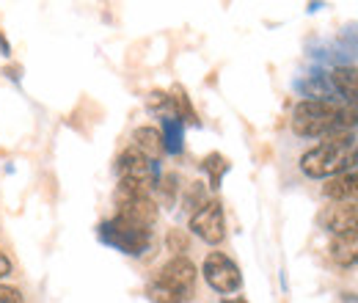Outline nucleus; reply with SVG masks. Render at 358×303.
Here are the masks:
<instances>
[{
	"label": "nucleus",
	"instance_id": "f257e3e1",
	"mask_svg": "<svg viewBox=\"0 0 358 303\" xmlns=\"http://www.w3.org/2000/svg\"><path fill=\"white\" fill-rule=\"evenodd\" d=\"M292 132L301 138H331L358 132V111L331 99H303L292 111Z\"/></svg>",
	"mask_w": 358,
	"mask_h": 303
},
{
	"label": "nucleus",
	"instance_id": "f03ea898",
	"mask_svg": "<svg viewBox=\"0 0 358 303\" xmlns=\"http://www.w3.org/2000/svg\"><path fill=\"white\" fill-rule=\"evenodd\" d=\"M298 166L309 179H334V176L350 174V169L358 166L356 132L322 138V143H317L309 152L301 155Z\"/></svg>",
	"mask_w": 358,
	"mask_h": 303
},
{
	"label": "nucleus",
	"instance_id": "7ed1b4c3",
	"mask_svg": "<svg viewBox=\"0 0 358 303\" xmlns=\"http://www.w3.org/2000/svg\"><path fill=\"white\" fill-rule=\"evenodd\" d=\"M196 265L187 257H174L146 284V295L152 303H187L196 295Z\"/></svg>",
	"mask_w": 358,
	"mask_h": 303
},
{
	"label": "nucleus",
	"instance_id": "20e7f679",
	"mask_svg": "<svg viewBox=\"0 0 358 303\" xmlns=\"http://www.w3.org/2000/svg\"><path fill=\"white\" fill-rule=\"evenodd\" d=\"M99 234H102L105 243H110V246H116L119 251L133 254V257H141V254L152 246V232H149V229L133 226V223H127V220H122V218H116V216L110 218L108 223H102Z\"/></svg>",
	"mask_w": 358,
	"mask_h": 303
},
{
	"label": "nucleus",
	"instance_id": "39448f33",
	"mask_svg": "<svg viewBox=\"0 0 358 303\" xmlns=\"http://www.w3.org/2000/svg\"><path fill=\"white\" fill-rule=\"evenodd\" d=\"M201 273H204V281L221 295H231V293H237L243 287L240 267L221 251H210L207 254V260L201 265Z\"/></svg>",
	"mask_w": 358,
	"mask_h": 303
},
{
	"label": "nucleus",
	"instance_id": "423d86ee",
	"mask_svg": "<svg viewBox=\"0 0 358 303\" xmlns=\"http://www.w3.org/2000/svg\"><path fill=\"white\" fill-rule=\"evenodd\" d=\"M190 232L196 237H201L204 243L210 246H218L224 243L226 237V218H224V207L221 202H207L196 216H190Z\"/></svg>",
	"mask_w": 358,
	"mask_h": 303
},
{
	"label": "nucleus",
	"instance_id": "0eeeda50",
	"mask_svg": "<svg viewBox=\"0 0 358 303\" xmlns=\"http://www.w3.org/2000/svg\"><path fill=\"white\" fill-rule=\"evenodd\" d=\"M116 174L119 179H138V182H152L155 185V163L146 160L135 146L124 149L116 160Z\"/></svg>",
	"mask_w": 358,
	"mask_h": 303
},
{
	"label": "nucleus",
	"instance_id": "6e6552de",
	"mask_svg": "<svg viewBox=\"0 0 358 303\" xmlns=\"http://www.w3.org/2000/svg\"><path fill=\"white\" fill-rule=\"evenodd\" d=\"M325 229L336 237V234H348V232H358V202H342L334 204L325 218H322Z\"/></svg>",
	"mask_w": 358,
	"mask_h": 303
},
{
	"label": "nucleus",
	"instance_id": "1a4fd4ad",
	"mask_svg": "<svg viewBox=\"0 0 358 303\" xmlns=\"http://www.w3.org/2000/svg\"><path fill=\"white\" fill-rule=\"evenodd\" d=\"M133 146L152 163H157L166 155V141H163V132L157 127H138L133 132Z\"/></svg>",
	"mask_w": 358,
	"mask_h": 303
},
{
	"label": "nucleus",
	"instance_id": "9d476101",
	"mask_svg": "<svg viewBox=\"0 0 358 303\" xmlns=\"http://www.w3.org/2000/svg\"><path fill=\"white\" fill-rule=\"evenodd\" d=\"M331 83L342 94V99L358 111V66H336L331 72Z\"/></svg>",
	"mask_w": 358,
	"mask_h": 303
},
{
	"label": "nucleus",
	"instance_id": "9b49d317",
	"mask_svg": "<svg viewBox=\"0 0 358 303\" xmlns=\"http://www.w3.org/2000/svg\"><path fill=\"white\" fill-rule=\"evenodd\" d=\"M322 193L328 199H334L336 204L342 202H358V174H342V176H334L325 182Z\"/></svg>",
	"mask_w": 358,
	"mask_h": 303
},
{
	"label": "nucleus",
	"instance_id": "f8f14e48",
	"mask_svg": "<svg viewBox=\"0 0 358 303\" xmlns=\"http://www.w3.org/2000/svg\"><path fill=\"white\" fill-rule=\"evenodd\" d=\"M331 260L336 265H358V232L336 234L331 243Z\"/></svg>",
	"mask_w": 358,
	"mask_h": 303
},
{
	"label": "nucleus",
	"instance_id": "ddd939ff",
	"mask_svg": "<svg viewBox=\"0 0 358 303\" xmlns=\"http://www.w3.org/2000/svg\"><path fill=\"white\" fill-rule=\"evenodd\" d=\"M204 169H207L210 179H213V188H218V185H221V179H224V174L229 171V163H226L224 155L213 152V155H207V157H204Z\"/></svg>",
	"mask_w": 358,
	"mask_h": 303
},
{
	"label": "nucleus",
	"instance_id": "4468645a",
	"mask_svg": "<svg viewBox=\"0 0 358 303\" xmlns=\"http://www.w3.org/2000/svg\"><path fill=\"white\" fill-rule=\"evenodd\" d=\"M207 202H210V199H204V185H201V182H193V185L187 188V196H185V210H187L190 216H196Z\"/></svg>",
	"mask_w": 358,
	"mask_h": 303
},
{
	"label": "nucleus",
	"instance_id": "2eb2a0df",
	"mask_svg": "<svg viewBox=\"0 0 358 303\" xmlns=\"http://www.w3.org/2000/svg\"><path fill=\"white\" fill-rule=\"evenodd\" d=\"M163 141H166V152H179L182 149V127H179V122L174 116L166 119V135H163Z\"/></svg>",
	"mask_w": 358,
	"mask_h": 303
},
{
	"label": "nucleus",
	"instance_id": "dca6fc26",
	"mask_svg": "<svg viewBox=\"0 0 358 303\" xmlns=\"http://www.w3.org/2000/svg\"><path fill=\"white\" fill-rule=\"evenodd\" d=\"M169 248H171L177 257H182V254L187 251V237H185L182 232H171V234H169Z\"/></svg>",
	"mask_w": 358,
	"mask_h": 303
},
{
	"label": "nucleus",
	"instance_id": "f3484780",
	"mask_svg": "<svg viewBox=\"0 0 358 303\" xmlns=\"http://www.w3.org/2000/svg\"><path fill=\"white\" fill-rule=\"evenodd\" d=\"M0 303H22V293H20L17 287L0 284Z\"/></svg>",
	"mask_w": 358,
	"mask_h": 303
},
{
	"label": "nucleus",
	"instance_id": "a211bd4d",
	"mask_svg": "<svg viewBox=\"0 0 358 303\" xmlns=\"http://www.w3.org/2000/svg\"><path fill=\"white\" fill-rule=\"evenodd\" d=\"M11 270H14V265H11V260H8V257H6L3 251H0V279H6V276H8Z\"/></svg>",
	"mask_w": 358,
	"mask_h": 303
},
{
	"label": "nucleus",
	"instance_id": "6ab92c4d",
	"mask_svg": "<svg viewBox=\"0 0 358 303\" xmlns=\"http://www.w3.org/2000/svg\"><path fill=\"white\" fill-rule=\"evenodd\" d=\"M224 303H245V301H224Z\"/></svg>",
	"mask_w": 358,
	"mask_h": 303
}]
</instances>
